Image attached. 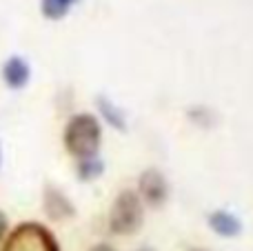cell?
Instances as JSON below:
<instances>
[{
	"label": "cell",
	"mask_w": 253,
	"mask_h": 251,
	"mask_svg": "<svg viewBox=\"0 0 253 251\" xmlns=\"http://www.w3.org/2000/svg\"><path fill=\"white\" fill-rule=\"evenodd\" d=\"M102 129L96 116L91 114H76L69 118L65 127V147L74 158L84 160L93 158L100 149Z\"/></svg>",
	"instance_id": "1"
},
{
	"label": "cell",
	"mask_w": 253,
	"mask_h": 251,
	"mask_svg": "<svg viewBox=\"0 0 253 251\" xmlns=\"http://www.w3.org/2000/svg\"><path fill=\"white\" fill-rule=\"evenodd\" d=\"M0 163H2V149H0Z\"/></svg>",
	"instance_id": "14"
},
{
	"label": "cell",
	"mask_w": 253,
	"mask_h": 251,
	"mask_svg": "<svg viewBox=\"0 0 253 251\" xmlns=\"http://www.w3.org/2000/svg\"><path fill=\"white\" fill-rule=\"evenodd\" d=\"M209 225H211V229H213L215 234L224 236V238H233V236H238L240 234V229H242L240 220H238L233 213H229V211H213L209 216Z\"/></svg>",
	"instance_id": "7"
},
{
	"label": "cell",
	"mask_w": 253,
	"mask_h": 251,
	"mask_svg": "<svg viewBox=\"0 0 253 251\" xmlns=\"http://www.w3.org/2000/svg\"><path fill=\"white\" fill-rule=\"evenodd\" d=\"M140 251H151V249H140Z\"/></svg>",
	"instance_id": "15"
},
{
	"label": "cell",
	"mask_w": 253,
	"mask_h": 251,
	"mask_svg": "<svg viewBox=\"0 0 253 251\" xmlns=\"http://www.w3.org/2000/svg\"><path fill=\"white\" fill-rule=\"evenodd\" d=\"M102 171H105V165H102V160L96 158V156H93V158L78 160V169H76L80 180H93V178H98Z\"/></svg>",
	"instance_id": "9"
},
{
	"label": "cell",
	"mask_w": 253,
	"mask_h": 251,
	"mask_svg": "<svg viewBox=\"0 0 253 251\" xmlns=\"http://www.w3.org/2000/svg\"><path fill=\"white\" fill-rule=\"evenodd\" d=\"M29 76H31L29 65H27V60L20 56L7 58V62L2 65V78L11 89H22L29 83Z\"/></svg>",
	"instance_id": "6"
},
{
	"label": "cell",
	"mask_w": 253,
	"mask_h": 251,
	"mask_svg": "<svg viewBox=\"0 0 253 251\" xmlns=\"http://www.w3.org/2000/svg\"><path fill=\"white\" fill-rule=\"evenodd\" d=\"M91 251H114V249H111L109 245H96V247H93Z\"/></svg>",
	"instance_id": "12"
},
{
	"label": "cell",
	"mask_w": 253,
	"mask_h": 251,
	"mask_svg": "<svg viewBox=\"0 0 253 251\" xmlns=\"http://www.w3.org/2000/svg\"><path fill=\"white\" fill-rule=\"evenodd\" d=\"M96 105H98V109H100V114L105 116V118H107V123H109L111 127H116V129H120V131H125V129H126V123H125V116L120 114V109H116V107L111 105V102L107 100L105 96H98Z\"/></svg>",
	"instance_id": "8"
},
{
	"label": "cell",
	"mask_w": 253,
	"mask_h": 251,
	"mask_svg": "<svg viewBox=\"0 0 253 251\" xmlns=\"http://www.w3.org/2000/svg\"><path fill=\"white\" fill-rule=\"evenodd\" d=\"M7 234H9V220H7V213L0 209V243L7 238Z\"/></svg>",
	"instance_id": "11"
},
{
	"label": "cell",
	"mask_w": 253,
	"mask_h": 251,
	"mask_svg": "<svg viewBox=\"0 0 253 251\" xmlns=\"http://www.w3.org/2000/svg\"><path fill=\"white\" fill-rule=\"evenodd\" d=\"M191 251H209V249H200V247H196V249H191Z\"/></svg>",
	"instance_id": "13"
},
{
	"label": "cell",
	"mask_w": 253,
	"mask_h": 251,
	"mask_svg": "<svg viewBox=\"0 0 253 251\" xmlns=\"http://www.w3.org/2000/svg\"><path fill=\"white\" fill-rule=\"evenodd\" d=\"M71 2H76V0H42V13L51 20H58L69 11Z\"/></svg>",
	"instance_id": "10"
},
{
	"label": "cell",
	"mask_w": 253,
	"mask_h": 251,
	"mask_svg": "<svg viewBox=\"0 0 253 251\" xmlns=\"http://www.w3.org/2000/svg\"><path fill=\"white\" fill-rule=\"evenodd\" d=\"M144 220V207L142 198L135 194L133 189H125L118 194V198L114 200L109 211V227L114 234L118 236H129L142 227Z\"/></svg>",
	"instance_id": "3"
},
{
	"label": "cell",
	"mask_w": 253,
	"mask_h": 251,
	"mask_svg": "<svg viewBox=\"0 0 253 251\" xmlns=\"http://www.w3.org/2000/svg\"><path fill=\"white\" fill-rule=\"evenodd\" d=\"M140 194L144 198V203L151 205V207H160L167 200V194H169V187H167V178L162 176L158 169H147L140 176Z\"/></svg>",
	"instance_id": "4"
},
{
	"label": "cell",
	"mask_w": 253,
	"mask_h": 251,
	"mask_svg": "<svg viewBox=\"0 0 253 251\" xmlns=\"http://www.w3.org/2000/svg\"><path fill=\"white\" fill-rule=\"evenodd\" d=\"M0 251H60L53 234L40 222H22L7 234Z\"/></svg>",
	"instance_id": "2"
},
{
	"label": "cell",
	"mask_w": 253,
	"mask_h": 251,
	"mask_svg": "<svg viewBox=\"0 0 253 251\" xmlns=\"http://www.w3.org/2000/svg\"><path fill=\"white\" fill-rule=\"evenodd\" d=\"M42 207H44V213H47V218H51V220H67V218H71L76 213L71 200L67 198V196L62 194L60 189H58V187H53V185L44 187Z\"/></svg>",
	"instance_id": "5"
}]
</instances>
